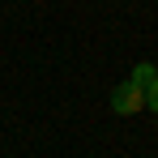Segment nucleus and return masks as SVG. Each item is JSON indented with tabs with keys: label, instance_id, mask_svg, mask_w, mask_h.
<instances>
[{
	"label": "nucleus",
	"instance_id": "1",
	"mask_svg": "<svg viewBox=\"0 0 158 158\" xmlns=\"http://www.w3.org/2000/svg\"><path fill=\"white\" fill-rule=\"evenodd\" d=\"M141 107H145V90H137L132 81H124V85L111 90V111L115 115H137Z\"/></svg>",
	"mask_w": 158,
	"mask_h": 158
},
{
	"label": "nucleus",
	"instance_id": "2",
	"mask_svg": "<svg viewBox=\"0 0 158 158\" xmlns=\"http://www.w3.org/2000/svg\"><path fill=\"white\" fill-rule=\"evenodd\" d=\"M154 81H158V69H154V64H137V69H132V85H137V90H150Z\"/></svg>",
	"mask_w": 158,
	"mask_h": 158
},
{
	"label": "nucleus",
	"instance_id": "3",
	"mask_svg": "<svg viewBox=\"0 0 158 158\" xmlns=\"http://www.w3.org/2000/svg\"><path fill=\"white\" fill-rule=\"evenodd\" d=\"M145 107H150V111H158V81L145 90Z\"/></svg>",
	"mask_w": 158,
	"mask_h": 158
}]
</instances>
